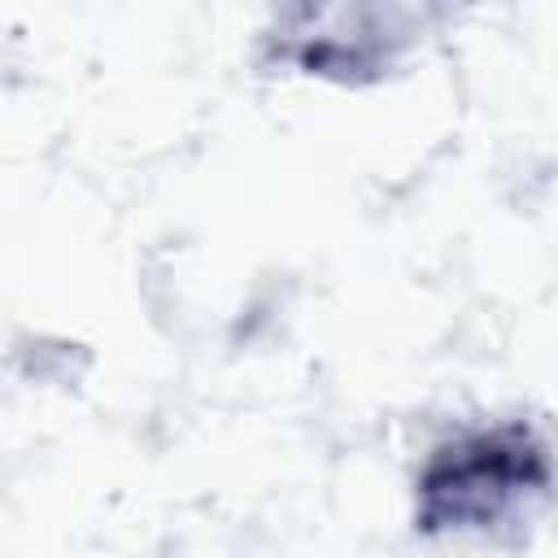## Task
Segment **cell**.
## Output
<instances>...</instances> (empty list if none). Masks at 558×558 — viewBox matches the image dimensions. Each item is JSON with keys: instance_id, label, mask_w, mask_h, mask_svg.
I'll list each match as a JSON object with an SVG mask.
<instances>
[{"instance_id": "1", "label": "cell", "mask_w": 558, "mask_h": 558, "mask_svg": "<svg viewBox=\"0 0 558 558\" xmlns=\"http://www.w3.org/2000/svg\"><path fill=\"white\" fill-rule=\"evenodd\" d=\"M554 493V453L523 418L462 427L436 440L414 475L418 536H493Z\"/></svg>"}, {"instance_id": "2", "label": "cell", "mask_w": 558, "mask_h": 558, "mask_svg": "<svg viewBox=\"0 0 558 558\" xmlns=\"http://www.w3.org/2000/svg\"><path fill=\"white\" fill-rule=\"evenodd\" d=\"M423 26L405 4H296L266 31L270 57L331 83H375L414 44Z\"/></svg>"}]
</instances>
